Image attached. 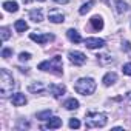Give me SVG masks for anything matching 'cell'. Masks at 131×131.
<instances>
[{"label": "cell", "mask_w": 131, "mask_h": 131, "mask_svg": "<svg viewBox=\"0 0 131 131\" xmlns=\"http://www.w3.org/2000/svg\"><path fill=\"white\" fill-rule=\"evenodd\" d=\"M105 45V40L103 39H99V37H88L85 40V46L90 48V49H99Z\"/></svg>", "instance_id": "obj_6"}, {"label": "cell", "mask_w": 131, "mask_h": 131, "mask_svg": "<svg viewBox=\"0 0 131 131\" xmlns=\"http://www.w3.org/2000/svg\"><path fill=\"white\" fill-rule=\"evenodd\" d=\"M3 8H5V11H8V13H16V11L19 9V5H17L16 2H5V3H3Z\"/></svg>", "instance_id": "obj_16"}, {"label": "cell", "mask_w": 131, "mask_h": 131, "mask_svg": "<svg viewBox=\"0 0 131 131\" xmlns=\"http://www.w3.org/2000/svg\"><path fill=\"white\" fill-rule=\"evenodd\" d=\"M14 26H16V29H17L19 32H25V31L28 29V23H26L25 20H17Z\"/></svg>", "instance_id": "obj_19"}, {"label": "cell", "mask_w": 131, "mask_h": 131, "mask_svg": "<svg viewBox=\"0 0 131 131\" xmlns=\"http://www.w3.org/2000/svg\"><path fill=\"white\" fill-rule=\"evenodd\" d=\"M126 99H128V100H129V102H131V91H129V93H128V94H126Z\"/></svg>", "instance_id": "obj_31"}, {"label": "cell", "mask_w": 131, "mask_h": 131, "mask_svg": "<svg viewBox=\"0 0 131 131\" xmlns=\"http://www.w3.org/2000/svg\"><path fill=\"white\" fill-rule=\"evenodd\" d=\"M116 6H117V13H119V14L128 11V3L122 2V0H116Z\"/></svg>", "instance_id": "obj_20"}, {"label": "cell", "mask_w": 131, "mask_h": 131, "mask_svg": "<svg viewBox=\"0 0 131 131\" xmlns=\"http://www.w3.org/2000/svg\"><path fill=\"white\" fill-rule=\"evenodd\" d=\"M11 102H13L14 106H22V105L26 103V97H25V94H22V93H16V94L13 96Z\"/></svg>", "instance_id": "obj_9"}, {"label": "cell", "mask_w": 131, "mask_h": 131, "mask_svg": "<svg viewBox=\"0 0 131 131\" xmlns=\"http://www.w3.org/2000/svg\"><path fill=\"white\" fill-rule=\"evenodd\" d=\"M97 57H99V63L100 65H106V63H111L113 62V59L110 56H106V54H102V56H97Z\"/></svg>", "instance_id": "obj_22"}, {"label": "cell", "mask_w": 131, "mask_h": 131, "mask_svg": "<svg viewBox=\"0 0 131 131\" xmlns=\"http://www.w3.org/2000/svg\"><path fill=\"white\" fill-rule=\"evenodd\" d=\"M74 90L82 96H90L96 90V82L93 79H90V77L88 79H79L76 82V85H74Z\"/></svg>", "instance_id": "obj_3"}, {"label": "cell", "mask_w": 131, "mask_h": 131, "mask_svg": "<svg viewBox=\"0 0 131 131\" xmlns=\"http://www.w3.org/2000/svg\"><path fill=\"white\" fill-rule=\"evenodd\" d=\"M70 128H74V129L80 128V122H79L77 119H71V120H70Z\"/></svg>", "instance_id": "obj_25"}, {"label": "cell", "mask_w": 131, "mask_h": 131, "mask_svg": "<svg viewBox=\"0 0 131 131\" xmlns=\"http://www.w3.org/2000/svg\"><path fill=\"white\" fill-rule=\"evenodd\" d=\"M116 80H117V74H116V73H106L105 77H103V85H105V86H110V85H113Z\"/></svg>", "instance_id": "obj_12"}, {"label": "cell", "mask_w": 131, "mask_h": 131, "mask_svg": "<svg viewBox=\"0 0 131 131\" xmlns=\"http://www.w3.org/2000/svg\"><path fill=\"white\" fill-rule=\"evenodd\" d=\"M123 45H125V51H131V43L129 42H125Z\"/></svg>", "instance_id": "obj_29"}, {"label": "cell", "mask_w": 131, "mask_h": 131, "mask_svg": "<svg viewBox=\"0 0 131 131\" xmlns=\"http://www.w3.org/2000/svg\"><path fill=\"white\" fill-rule=\"evenodd\" d=\"M62 126V119L60 117H51L48 120V123L45 125V128L48 129H56V128H60Z\"/></svg>", "instance_id": "obj_10"}, {"label": "cell", "mask_w": 131, "mask_h": 131, "mask_svg": "<svg viewBox=\"0 0 131 131\" xmlns=\"http://www.w3.org/2000/svg\"><path fill=\"white\" fill-rule=\"evenodd\" d=\"M39 2H45V0H39Z\"/></svg>", "instance_id": "obj_32"}, {"label": "cell", "mask_w": 131, "mask_h": 131, "mask_svg": "<svg viewBox=\"0 0 131 131\" xmlns=\"http://www.w3.org/2000/svg\"><path fill=\"white\" fill-rule=\"evenodd\" d=\"M49 117H51V110H46V111H42V113L37 114V119L39 120H46Z\"/></svg>", "instance_id": "obj_23"}, {"label": "cell", "mask_w": 131, "mask_h": 131, "mask_svg": "<svg viewBox=\"0 0 131 131\" xmlns=\"http://www.w3.org/2000/svg\"><path fill=\"white\" fill-rule=\"evenodd\" d=\"M67 36H68V39H70L73 43H80V42H82V37H80V34H79L76 29H68V31H67Z\"/></svg>", "instance_id": "obj_11"}, {"label": "cell", "mask_w": 131, "mask_h": 131, "mask_svg": "<svg viewBox=\"0 0 131 131\" xmlns=\"http://www.w3.org/2000/svg\"><path fill=\"white\" fill-rule=\"evenodd\" d=\"M68 57H70L71 63H74L76 67H80V65H83L86 62V56L83 52H80V51H70Z\"/></svg>", "instance_id": "obj_5"}, {"label": "cell", "mask_w": 131, "mask_h": 131, "mask_svg": "<svg viewBox=\"0 0 131 131\" xmlns=\"http://www.w3.org/2000/svg\"><path fill=\"white\" fill-rule=\"evenodd\" d=\"M9 56H13V49H11V48H5V49L2 51V57H5V59H8Z\"/></svg>", "instance_id": "obj_28"}, {"label": "cell", "mask_w": 131, "mask_h": 131, "mask_svg": "<svg viewBox=\"0 0 131 131\" xmlns=\"http://www.w3.org/2000/svg\"><path fill=\"white\" fill-rule=\"evenodd\" d=\"M14 88V79L8 73V70H0V93L2 96H8Z\"/></svg>", "instance_id": "obj_2"}, {"label": "cell", "mask_w": 131, "mask_h": 131, "mask_svg": "<svg viewBox=\"0 0 131 131\" xmlns=\"http://www.w3.org/2000/svg\"><path fill=\"white\" fill-rule=\"evenodd\" d=\"M54 2H56V3H62V5H67L70 0H54Z\"/></svg>", "instance_id": "obj_30"}, {"label": "cell", "mask_w": 131, "mask_h": 131, "mask_svg": "<svg viewBox=\"0 0 131 131\" xmlns=\"http://www.w3.org/2000/svg\"><path fill=\"white\" fill-rule=\"evenodd\" d=\"M122 71H123V74H126V76H131V63H126V65H123Z\"/></svg>", "instance_id": "obj_27"}, {"label": "cell", "mask_w": 131, "mask_h": 131, "mask_svg": "<svg viewBox=\"0 0 131 131\" xmlns=\"http://www.w3.org/2000/svg\"><path fill=\"white\" fill-rule=\"evenodd\" d=\"M94 5V0H91V2H88V3H85V5H82V8L79 9V13L82 14V16H85L90 9H91V6Z\"/></svg>", "instance_id": "obj_21"}, {"label": "cell", "mask_w": 131, "mask_h": 131, "mask_svg": "<svg viewBox=\"0 0 131 131\" xmlns=\"http://www.w3.org/2000/svg\"><path fill=\"white\" fill-rule=\"evenodd\" d=\"M62 67H63L62 57H60V56H56V57H52L51 60L42 62V63L39 65V70H42V71H51V73L60 76V74H62Z\"/></svg>", "instance_id": "obj_1"}, {"label": "cell", "mask_w": 131, "mask_h": 131, "mask_svg": "<svg viewBox=\"0 0 131 131\" xmlns=\"http://www.w3.org/2000/svg\"><path fill=\"white\" fill-rule=\"evenodd\" d=\"M29 39L34 40V42H37V43H40V45H43L46 42L54 40V36L52 34H36V32H31L29 34Z\"/></svg>", "instance_id": "obj_7"}, {"label": "cell", "mask_w": 131, "mask_h": 131, "mask_svg": "<svg viewBox=\"0 0 131 131\" xmlns=\"http://www.w3.org/2000/svg\"><path fill=\"white\" fill-rule=\"evenodd\" d=\"M43 90H45V86H43V83H40V82H37V83L28 86V91H29V93H40V91H43Z\"/></svg>", "instance_id": "obj_17"}, {"label": "cell", "mask_w": 131, "mask_h": 131, "mask_svg": "<svg viewBox=\"0 0 131 131\" xmlns=\"http://www.w3.org/2000/svg\"><path fill=\"white\" fill-rule=\"evenodd\" d=\"M63 106L67 108V110H77V108H79V102H77L76 99H70V100L65 102Z\"/></svg>", "instance_id": "obj_18"}, {"label": "cell", "mask_w": 131, "mask_h": 131, "mask_svg": "<svg viewBox=\"0 0 131 131\" xmlns=\"http://www.w3.org/2000/svg\"><path fill=\"white\" fill-rule=\"evenodd\" d=\"M49 20H51L52 23H62V22L65 20V16H63L62 13H54V11H51V13H49Z\"/></svg>", "instance_id": "obj_13"}, {"label": "cell", "mask_w": 131, "mask_h": 131, "mask_svg": "<svg viewBox=\"0 0 131 131\" xmlns=\"http://www.w3.org/2000/svg\"><path fill=\"white\" fill-rule=\"evenodd\" d=\"M29 17H31V20L36 22V23H39V22L43 20V16H42V11H40V9H32V11H29Z\"/></svg>", "instance_id": "obj_15"}, {"label": "cell", "mask_w": 131, "mask_h": 131, "mask_svg": "<svg viewBox=\"0 0 131 131\" xmlns=\"http://www.w3.org/2000/svg\"><path fill=\"white\" fill-rule=\"evenodd\" d=\"M106 122H108V119L102 113H90V114H86V119H85L86 128H102L106 125Z\"/></svg>", "instance_id": "obj_4"}, {"label": "cell", "mask_w": 131, "mask_h": 131, "mask_svg": "<svg viewBox=\"0 0 131 131\" xmlns=\"http://www.w3.org/2000/svg\"><path fill=\"white\" fill-rule=\"evenodd\" d=\"M90 22H91V25H93V28H94L96 31H100V29L103 28V20H102V17H99V16H94Z\"/></svg>", "instance_id": "obj_14"}, {"label": "cell", "mask_w": 131, "mask_h": 131, "mask_svg": "<svg viewBox=\"0 0 131 131\" xmlns=\"http://www.w3.org/2000/svg\"><path fill=\"white\" fill-rule=\"evenodd\" d=\"M48 90L51 91V94H52L56 99H59L60 96H63V94H65V91H67L65 85H49V88H48Z\"/></svg>", "instance_id": "obj_8"}, {"label": "cell", "mask_w": 131, "mask_h": 131, "mask_svg": "<svg viewBox=\"0 0 131 131\" xmlns=\"http://www.w3.org/2000/svg\"><path fill=\"white\" fill-rule=\"evenodd\" d=\"M19 59H20L22 62H28V60L31 59V54H29V52H20Z\"/></svg>", "instance_id": "obj_26"}, {"label": "cell", "mask_w": 131, "mask_h": 131, "mask_svg": "<svg viewBox=\"0 0 131 131\" xmlns=\"http://www.w3.org/2000/svg\"><path fill=\"white\" fill-rule=\"evenodd\" d=\"M0 32H2V40H8L9 39V29L8 28H2V29H0Z\"/></svg>", "instance_id": "obj_24"}]
</instances>
